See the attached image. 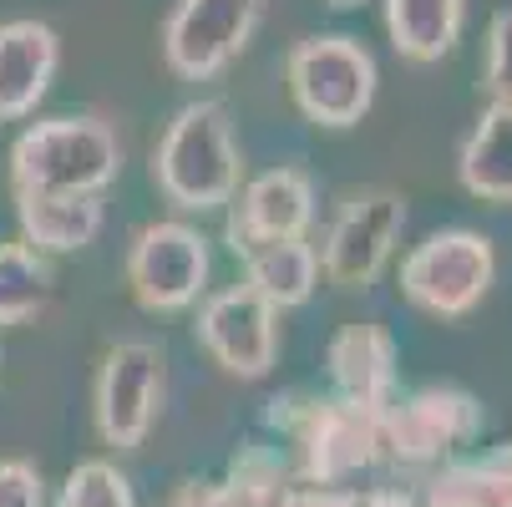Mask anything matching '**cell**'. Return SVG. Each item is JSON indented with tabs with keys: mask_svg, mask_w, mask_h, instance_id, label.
I'll use <instances>...</instances> for the list:
<instances>
[{
	"mask_svg": "<svg viewBox=\"0 0 512 507\" xmlns=\"http://www.w3.org/2000/svg\"><path fill=\"white\" fill-rule=\"evenodd\" d=\"M122 168V142L102 117H46L11 148L16 193H102Z\"/></svg>",
	"mask_w": 512,
	"mask_h": 507,
	"instance_id": "7a4b0ae2",
	"label": "cell"
},
{
	"mask_svg": "<svg viewBox=\"0 0 512 507\" xmlns=\"http://www.w3.org/2000/svg\"><path fill=\"white\" fill-rule=\"evenodd\" d=\"M56 507H137L127 477L112 462H82L71 467V477L61 482Z\"/></svg>",
	"mask_w": 512,
	"mask_h": 507,
	"instance_id": "44dd1931",
	"label": "cell"
},
{
	"mask_svg": "<svg viewBox=\"0 0 512 507\" xmlns=\"http://www.w3.org/2000/svg\"><path fill=\"white\" fill-rule=\"evenodd\" d=\"M269 0H178L163 21V56L183 82L218 77L259 31Z\"/></svg>",
	"mask_w": 512,
	"mask_h": 507,
	"instance_id": "52a82bcc",
	"label": "cell"
},
{
	"mask_svg": "<svg viewBox=\"0 0 512 507\" xmlns=\"http://www.w3.org/2000/svg\"><path fill=\"white\" fill-rule=\"evenodd\" d=\"M325 366L335 381V396L365 411H386L396 401V366H401V350L391 340L386 325H345L330 350H325Z\"/></svg>",
	"mask_w": 512,
	"mask_h": 507,
	"instance_id": "4fadbf2b",
	"label": "cell"
},
{
	"mask_svg": "<svg viewBox=\"0 0 512 507\" xmlns=\"http://www.w3.org/2000/svg\"><path fill=\"white\" fill-rule=\"evenodd\" d=\"M0 507H46V482L31 462H0Z\"/></svg>",
	"mask_w": 512,
	"mask_h": 507,
	"instance_id": "603a6c76",
	"label": "cell"
},
{
	"mask_svg": "<svg viewBox=\"0 0 512 507\" xmlns=\"http://www.w3.org/2000/svg\"><path fill=\"white\" fill-rule=\"evenodd\" d=\"M360 507H421V497L406 492V487H376V492L360 497Z\"/></svg>",
	"mask_w": 512,
	"mask_h": 507,
	"instance_id": "d4e9b609",
	"label": "cell"
},
{
	"mask_svg": "<svg viewBox=\"0 0 512 507\" xmlns=\"http://www.w3.org/2000/svg\"><path fill=\"white\" fill-rule=\"evenodd\" d=\"M21 244L36 254H71L102 234V193H16Z\"/></svg>",
	"mask_w": 512,
	"mask_h": 507,
	"instance_id": "9a60e30c",
	"label": "cell"
},
{
	"mask_svg": "<svg viewBox=\"0 0 512 507\" xmlns=\"http://www.w3.org/2000/svg\"><path fill=\"white\" fill-rule=\"evenodd\" d=\"M482 437V401L462 386H421L381 411V462L442 467Z\"/></svg>",
	"mask_w": 512,
	"mask_h": 507,
	"instance_id": "277c9868",
	"label": "cell"
},
{
	"mask_svg": "<svg viewBox=\"0 0 512 507\" xmlns=\"http://www.w3.org/2000/svg\"><path fill=\"white\" fill-rule=\"evenodd\" d=\"M310 219H315V188H310V178L300 168H269V173H259L239 193L224 239H229L234 254H249L259 244L305 239Z\"/></svg>",
	"mask_w": 512,
	"mask_h": 507,
	"instance_id": "7c38bea8",
	"label": "cell"
},
{
	"mask_svg": "<svg viewBox=\"0 0 512 507\" xmlns=\"http://www.w3.org/2000/svg\"><path fill=\"white\" fill-rule=\"evenodd\" d=\"M330 6H335V11H350V6H360V0H330Z\"/></svg>",
	"mask_w": 512,
	"mask_h": 507,
	"instance_id": "4316f807",
	"label": "cell"
},
{
	"mask_svg": "<svg viewBox=\"0 0 512 507\" xmlns=\"http://www.w3.org/2000/svg\"><path fill=\"white\" fill-rule=\"evenodd\" d=\"M284 507H360V492H350V487H295Z\"/></svg>",
	"mask_w": 512,
	"mask_h": 507,
	"instance_id": "cb8c5ba5",
	"label": "cell"
},
{
	"mask_svg": "<svg viewBox=\"0 0 512 507\" xmlns=\"http://www.w3.org/2000/svg\"><path fill=\"white\" fill-rule=\"evenodd\" d=\"M274 305H264L249 284L218 289L208 295V305L198 310V340L203 350L239 381H259L269 376L274 355H279V325H274Z\"/></svg>",
	"mask_w": 512,
	"mask_h": 507,
	"instance_id": "8fae6325",
	"label": "cell"
},
{
	"mask_svg": "<svg viewBox=\"0 0 512 507\" xmlns=\"http://www.w3.org/2000/svg\"><path fill=\"white\" fill-rule=\"evenodd\" d=\"M406 229V198L391 188H365L345 198L320 249V269L335 289H365L391 259L396 239Z\"/></svg>",
	"mask_w": 512,
	"mask_h": 507,
	"instance_id": "9c48e42d",
	"label": "cell"
},
{
	"mask_svg": "<svg viewBox=\"0 0 512 507\" xmlns=\"http://www.w3.org/2000/svg\"><path fill=\"white\" fill-rule=\"evenodd\" d=\"M61 61V41L46 21L0 26V122H21L46 97Z\"/></svg>",
	"mask_w": 512,
	"mask_h": 507,
	"instance_id": "5bb4252c",
	"label": "cell"
},
{
	"mask_svg": "<svg viewBox=\"0 0 512 507\" xmlns=\"http://www.w3.org/2000/svg\"><path fill=\"white\" fill-rule=\"evenodd\" d=\"M239 178H244V158L234 142L229 107L208 97L188 102L158 142V158H153L158 193L188 213H208V208L234 203Z\"/></svg>",
	"mask_w": 512,
	"mask_h": 507,
	"instance_id": "6da1fadb",
	"label": "cell"
},
{
	"mask_svg": "<svg viewBox=\"0 0 512 507\" xmlns=\"http://www.w3.org/2000/svg\"><path fill=\"white\" fill-rule=\"evenodd\" d=\"M467 21V0H386V31L396 56L406 61H442Z\"/></svg>",
	"mask_w": 512,
	"mask_h": 507,
	"instance_id": "ac0fdd59",
	"label": "cell"
},
{
	"mask_svg": "<svg viewBox=\"0 0 512 507\" xmlns=\"http://www.w3.org/2000/svg\"><path fill=\"white\" fill-rule=\"evenodd\" d=\"M269 421L295 442V472L305 487H340L381 462V411H365L350 401H310L289 411V401H269Z\"/></svg>",
	"mask_w": 512,
	"mask_h": 507,
	"instance_id": "3957f363",
	"label": "cell"
},
{
	"mask_svg": "<svg viewBox=\"0 0 512 507\" xmlns=\"http://www.w3.org/2000/svg\"><path fill=\"white\" fill-rule=\"evenodd\" d=\"M127 284L142 310H188L208 284V239L178 219L148 224L127 249Z\"/></svg>",
	"mask_w": 512,
	"mask_h": 507,
	"instance_id": "30bf717a",
	"label": "cell"
},
{
	"mask_svg": "<svg viewBox=\"0 0 512 507\" xmlns=\"http://www.w3.org/2000/svg\"><path fill=\"white\" fill-rule=\"evenodd\" d=\"M51 295V264L31 244H0V325L31 320Z\"/></svg>",
	"mask_w": 512,
	"mask_h": 507,
	"instance_id": "ffe728a7",
	"label": "cell"
},
{
	"mask_svg": "<svg viewBox=\"0 0 512 507\" xmlns=\"http://www.w3.org/2000/svg\"><path fill=\"white\" fill-rule=\"evenodd\" d=\"M421 507H512V442L442 462L421 487Z\"/></svg>",
	"mask_w": 512,
	"mask_h": 507,
	"instance_id": "2e32d148",
	"label": "cell"
},
{
	"mask_svg": "<svg viewBox=\"0 0 512 507\" xmlns=\"http://www.w3.org/2000/svg\"><path fill=\"white\" fill-rule=\"evenodd\" d=\"M289 92L315 127H355L376 102V56L355 36H310L289 51Z\"/></svg>",
	"mask_w": 512,
	"mask_h": 507,
	"instance_id": "5b68a950",
	"label": "cell"
},
{
	"mask_svg": "<svg viewBox=\"0 0 512 507\" xmlns=\"http://www.w3.org/2000/svg\"><path fill=\"white\" fill-rule=\"evenodd\" d=\"M457 178L472 198L512 203V107H487L462 142Z\"/></svg>",
	"mask_w": 512,
	"mask_h": 507,
	"instance_id": "d6986e66",
	"label": "cell"
},
{
	"mask_svg": "<svg viewBox=\"0 0 512 507\" xmlns=\"http://www.w3.org/2000/svg\"><path fill=\"white\" fill-rule=\"evenodd\" d=\"M168 507H224V492H218V487H198V482H188Z\"/></svg>",
	"mask_w": 512,
	"mask_h": 507,
	"instance_id": "484cf974",
	"label": "cell"
},
{
	"mask_svg": "<svg viewBox=\"0 0 512 507\" xmlns=\"http://www.w3.org/2000/svg\"><path fill=\"white\" fill-rule=\"evenodd\" d=\"M244 259V284L274 310H295L315 295L320 279V254L310 239H284V244H259Z\"/></svg>",
	"mask_w": 512,
	"mask_h": 507,
	"instance_id": "e0dca14e",
	"label": "cell"
},
{
	"mask_svg": "<svg viewBox=\"0 0 512 507\" xmlns=\"http://www.w3.org/2000/svg\"><path fill=\"white\" fill-rule=\"evenodd\" d=\"M163 406V350L148 340H122L97 371V431L117 452H137Z\"/></svg>",
	"mask_w": 512,
	"mask_h": 507,
	"instance_id": "ba28073f",
	"label": "cell"
},
{
	"mask_svg": "<svg viewBox=\"0 0 512 507\" xmlns=\"http://www.w3.org/2000/svg\"><path fill=\"white\" fill-rule=\"evenodd\" d=\"M492 274H497L492 239H482L477 229H442V234H426L401 259V295L426 315L452 320L482 305Z\"/></svg>",
	"mask_w": 512,
	"mask_h": 507,
	"instance_id": "8992f818",
	"label": "cell"
},
{
	"mask_svg": "<svg viewBox=\"0 0 512 507\" xmlns=\"http://www.w3.org/2000/svg\"><path fill=\"white\" fill-rule=\"evenodd\" d=\"M482 87L492 107H512V6H502L487 26V61H482Z\"/></svg>",
	"mask_w": 512,
	"mask_h": 507,
	"instance_id": "7402d4cb",
	"label": "cell"
}]
</instances>
